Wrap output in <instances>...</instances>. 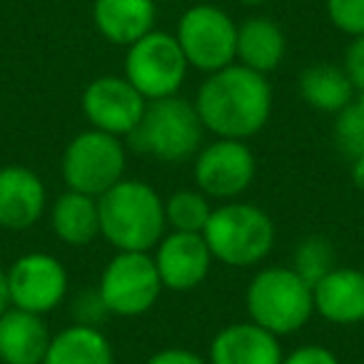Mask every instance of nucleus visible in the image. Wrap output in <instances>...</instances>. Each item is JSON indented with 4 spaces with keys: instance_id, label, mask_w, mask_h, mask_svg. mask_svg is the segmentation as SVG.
I'll list each match as a JSON object with an SVG mask.
<instances>
[{
    "instance_id": "23",
    "label": "nucleus",
    "mask_w": 364,
    "mask_h": 364,
    "mask_svg": "<svg viewBox=\"0 0 364 364\" xmlns=\"http://www.w3.org/2000/svg\"><path fill=\"white\" fill-rule=\"evenodd\" d=\"M215 205L198 188H180L165 198V223L175 232H200L203 235Z\"/></svg>"
},
{
    "instance_id": "32",
    "label": "nucleus",
    "mask_w": 364,
    "mask_h": 364,
    "mask_svg": "<svg viewBox=\"0 0 364 364\" xmlns=\"http://www.w3.org/2000/svg\"><path fill=\"white\" fill-rule=\"evenodd\" d=\"M11 309V292H8V274L0 267V317Z\"/></svg>"
},
{
    "instance_id": "1",
    "label": "nucleus",
    "mask_w": 364,
    "mask_h": 364,
    "mask_svg": "<svg viewBox=\"0 0 364 364\" xmlns=\"http://www.w3.org/2000/svg\"><path fill=\"white\" fill-rule=\"evenodd\" d=\"M193 102L208 132L223 140L247 142L269 122L274 95L267 75L232 63L205 75Z\"/></svg>"
},
{
    "instance_id": "26",
    "label": "nucleus",
    "mask_w": 364,
    "mask_h": 364,
    "mask_svg": "<svg viewBox=\"0 0 364 364\" xmlns=\"http://www.w3.org/2000/svg\"><path fill=\"white\" fill-rule=\"evenodd\" d=\"M329 26L349 41L364 36V0H324Z\"/></svg>"
},
{
    "instance_id": "7",
    "label": "nucleus",
    "mask_w": 364,
    "mask_h": 364,
    "mask_svg": "<svg viewBox=\"0 0 364 364\" xmlns=\"http://www.w3.org/2000/svg\"><path fill=\"white\" fill-rule=\"evenodd\" d=\"M175 38L190 70L218 73L237 60V21L215 3H195L177 18Z\"/></svg>"
},
{
    "instance_id": "22",
    "label": "nucleus",
    "mask_w": 364,
    "mask_h": 364,
    "mask_svg": "<svg viewBox=\"0 0 364 364\" xmlns=\"http://www.w3.org/2000/svg\"><path fill=\"white\" fill-rule=\"evenodd\" d=\"M43 364H115V349L100 327L73 322L53 334Z\"/></svg>"
},
{
    "instance_id": "16",
    "label": "nucleus",
    "mask_w": 364,
    "mask_h": 364,
    "mask_svg": "<svg viewBox=\"0 0 364 364\" xmlns=\"http://www.w3.org/2000/svg\"><path fill=\"white\" fill-rule=\"evenodd\" d=\"M279 337L255 322H230L215 332L208 347L210 364H282Z\"/></svg>"
},
{
    "instance_id": "24",
    "label": "nucleus",
    "mask_w": 364,
    "mask_h": 364,
    "mask_svg": "<svg viewBox=\"0 0 364 364\" xmlns=\"http://www.w3.org/2000/svg\"><path fill=\"white\" fill-rule=\"evenodd\" d=\"M289 267L302 279H307L309 284H317L324 274L337 267L334 245L324 235H307V237H302L294 245L292 264Z\"/></svg>"
},
{
    "instance_id": "9",
    "label": "nucleus",
    "mask_w": 364,
    "mask_h": 364,
    "mask_svg": "<svg viewBox=\"0 0 364 364\" xmlns=\"http://www.w3.org/2000/svg\"><path fill=\"white\" fill-rule=\"evenodd\" d=\"M188 73L190 65L182 55L175 33L155 28L130 48H125L122 75L147 102L180 95Z\"/></svg>"
},
{
    "instance_id": "11",
    "label": "nucleus",
    "mask_w": 364,
    "mask_h": 364,
    "mask_svg": "<svg viewBox=\"0 0 364 364\" xmlns=\"http://www.w3.org/2000/svg\"><path fill=\"white\" fill-rule=\"evenodd\" d=\"M11 307L48 317L63 307L70 292L68 267L50 252H26L6 269Z\"/></svg>"
},
{
    "instance_id": "15",
    "label": "nucleus",
    "mask_w": 364,
    "mask_h": 364,
    "mask_svg": "<svg viewBox=\"0 0 364 364\" xmlns=\"http://www.w3.org/2000/svg\"><path fill=\"white\" fill-rule=\"evenodd\" d=\"M314 314L334 327H357L364 322V269L337 264L312 284Z\"/></svg>"
},
{
    "instance_id": "28",
    "label": "nucleus",
    "mask_w": 364,
    "mask_h": 364,
    "mask_svg": "<svg viewBox=\"0 0 364 364\" xmlns=\"http://www.w3.org/2000/svg\"><path fill=\"white\" fill-rule=\"evenodd\" d=\"M282 364H342V362L324 344H299V347L284 352Z\"/></svg>"
},
{
    "instance_id": "20",
    "label": "nucleus",
    "mask_w": 364,
    "mask_h": 364,
    "mask_svg": "<svg viewBox=\"0 0 364 364\" xmlns=\"http://www.w3.org/2000/svg\"><path fill=\"white\" fill-rule=\"evenodd\" d=\"M50 230L68 247H87L100 237V208L97 198L65 190L48 208Z\"/></svg>"
},
{
    "instance_id": "13",
    "label": "nucleus",
    "mask_w": 364,
    "mask_h": 364,
    "mask_svg": "<svg viewBox=\"0 0 364 364\" xmlns=\"http://www.w3.org/2000/svg\"><path fill=\"white\" fill-rule=\"evenodd\" d=\"M162 287L170 292H193L210 277L215 257L200 232H175L167 230L165 237L152 250Z\"/></svg>"
},
{
    "instance_id": "19",
    "label": "nucleus",
    "mask_w": 364,
    "mask_h": 364,
    "mask_svg": "<svg viewBox=\"0 0 364 364\" xmlns=\"http://www.w3.org/2000/svg\"><path fill=\"white\" fill-rule=\"evenodd\" d=\"M287 55V36L269 16H250L237 23V60L255 73L269 75Z\"/></svg>"
},
{
    "instance_id": "18",
    "label": "nucleus",
    "mask_w": 364,
    "mask_h": 364,
    "mask_svg": "<svg viewBox=\"0 0 364 364\" xmlns=\"http://www.w3.org/2000/svg\"><path fill=\"white\" fill-rule=\"evenodd\" d=\"M50 339L46 317L11 307L0 317V364H43Z\"/></svg>"
},
{
    "instance_id": "4",
    "label": "nucleus",
    "mask_w": 364,
    "mask_h": 364,
    "mask_svg": "<svg viewBox=\"0 0 364 364\" xmlns=\"http://www.w3.org/2000/svg\"><path fill=\"white\" fill-rule=\"evenodd\" d=\"M245 312L250 322L279 339L297 334L314 317L312 284L289 264L259 267L245 289Z\"/></svg>"
},
{
    "instance_id": "14",
    "label": "nucleus",
    "mask_w": 364,
    "mask_h": 364,
    "mask_svg": "<svg viewBox=\"0 0 364 364\" xmlns=\"http://www.w3.org/2000/svg\"><path fill=\"white\" fill-rule=\"evenodd\" d=\"M48 208V188L36 170L16 162L0 167V230H33L46 218Z\"/></svg>"
},
{
    "instance_id": "12",
    "label": "nucleus",
    "mask_w": 364,
    "mask_h": 364,
    "mask_svg": "<svg viewBox=\"0 0 364 364\" xmlns=\"http://www.w3.org/2000/svg\"><path fill=\"white\" fill-rule=\"evenodd\" d=\"M147 100L132 87L125 75H97L80 95V110L87 125L127 140L140 125Z\"/></svg>"
},
{
    "instance_id": "27",
    "label": "nucleus",
    "mask_w": 364,
    "mask_h": 364,
    "mask_svg": "<svg viewBox=\"0 0 364 364\" xmlns=\"http://www.w3.org/2000/svg\"><path fill=\"white\" fill-rule=\"evenodd\" d=\"M105 317H110V314H107L97 289H87V292H80L75 299H73V322L100 327V322Z\"/></svg>"
},
{
    "instance_id": "8",
    "label": "nucleus",
    "mask_w": 364,
    "mask_h": 364,
    "mask_svg": "<svg viewBox=\"0 0 364 364\" xmlns=\"http://www.w3.org/2000/svg\"><path fill=\"white\" fill-rule=\"evenodd\" d=\"M95 289L107 314L122 319L147 314L165 292L152 252H115L102 267Z\"/></svg>"
},
{
    "instance_id": "6",
    "label": "nucleus",
    "mask_w": 364,
    "mask_h": 364,
    "mask_svg": "<svg viewBox=\"0 0 364 364\" xmlns=\"http://www.w3.org/2000/svg\"><path fill=\"white\" fill-rule=\"evenodd\" d=\"M127 145L115 135L95 127L70 137L60 155V177L65 190L100 198L125 177Z\"/></svg>"
},
{
    "instance_id": "25",
    "label": "nucleus",
    "mask_w": 364,
    "mask_h": 364,
    "mask_svg": "<svg viewBox=\"0 0 364 364\" xmlns=\"http://www.w3.org/2000/svg\"><path fill=\"white\" fill-rule=\"evenodd\" d=\"M332 140L339 155L347 157L349 162L364 155V110L354 100L334 115Z\"/></svg>"
},
{
    "instance_id": "17",
    "label": "nucleus",
    "mask_w": 364,
    "mask_h": 364,
    "mask_svg": "<svg viewBox=\"0 0 364 364\" xmlns=\"http://www.w3.org/2000/svg\"><path fill=\"white\" fill-rule=\"evenodd\" d=\"M92 26L110 46L130 48L155 31V0H92Z\"/></svg>"
},
{
    "instance_id": "2",
    "label": "nucleus",
    "mask_w": 364,
    "mask_h": 364,
    "mask_svg": "<svg viewBox=\"0 0 364 364\" xmlns=\"http://www.w3.org/2000/svg\"><path fill=\"white\" fill-rule=\"evenodd\" d=\"M100 237L115 252H152L167 232L165 198L150 182L122 177L97 198Z\"/></svg>"
},
{
    "instance_id": "33",
    "label": "nucleus",
    "mask_w": 364,
    "mask_h": 364,
    "mask_svg": "<svg viewBox=\"0 0 364 364\" xmlns=\"http://www.w3.org/2000/svg\"><path fill=\"white\" fill-rule=\"evenodd\" d=\"M237 3L245 8H262V6H267V3H272V0H237Z\"/></svg>"
},
{
    "instance_id": "21",
    "label": "nucleus",
    "mask_w": 364,
    "mask_h": 364,
    "mask_svg": "<svg viewBox=\"0 0 364 364\" xmlns=\"http://www.w3.org/2000/svg\"><path fill=\"white\" fill-rule=\"evenodd\" d=\"M297 92L307 107L324 115L342 112L357 95L344 65L337 63H312L297 75Z\"/></svg>"
},
{
    "instance_id": "30",
    "label": "nucleus",
    "mask_w": 364,
    "mask_h": 364,
    "mask_svg": "<svg viewBox=\"0 0 364 364\" xmlns=\"http://www.w3.org/2000/svg\"><path fill=\"white\" fill-rule=\"evenodd\" d=\"M145 364H210L208 357L193 352V349L185 347H165L152 352L150 357L145 359Z\"/></svg>"
},
{
    "instance_id": "31",
    "label": "nucleus",
    "mask_w": 364,
    "mask_h": 364,
    "mask_svg": "<svg viewBox=\"0 0 364 364\" xmlns=\"http://www.w3.org/2000/svg\"><path fill=\"white\" fill-rule=\"evenodd\" d=\"M349 177H352L354 188H357L359 193H364V155L349 162Z\"/></svg>"
},
{
    "instance_id": "3",
    "label": "nucleus",
    "mask_w": 364,
    "mask_h": 364,
    "mask_svg": "<svg viewBox=\"0 0 364 364\" xmlns=\"http://www.w3.org/2000/svg\"><path fill=\"white\" fill-rule=\"evenodd\" d=\"M203 237L215 262L230 269H252L259 267L274 250L277 228L259 205L232 200L215 205Z\"/></svg>"
},
{
    "instance_id": "29",
    "label": "nucleus",
    "mask_w": 364,
    "mask_h": 364,
    "mask_svg": "<svg viewBox=\"0 0 364 364\" xmlns=\"http://www.w3.org/2000/svg\"><path fill=\"white\" fill-rule=\"evenodd\" d=\"M342 65H344V70H347L349 80L354 82V87H357V90H364V36L354 38V41L347 46Z\"/></svg>"
},
{
    "instance_id": "10",
    "label": "nucleus",
    "mask_w": 364,
    "mask_h": 364,
    "mask_svg": "<svg viewBox=\"0 0 364 364\" xmlns=\"http://www.w3.org/2000/svg\"><path fill=\"white\" fill-rule=\"evenodd\" d=\"M257 177V157L245 140L215 137L193 157V182L213 203L240 200Z\"/></svg>"
},
{
    "instance_id": "5",
    "label": "nucleus",
    "mask_w": 364,
    "mask_h": 364,
    "mask_svg": "<svg viewBox=\"0 0 364 364\" xmlns=\"http://www.w3.org/2000/svg\"><path fill=\"white\" fill-rule=\"evenodd\" d=\"M205 132L195 102L175 95L147 102L140 125L130 132L125 145L162 165H177L193 162L205 145Z\"/></svg>"
}]
</instances>
